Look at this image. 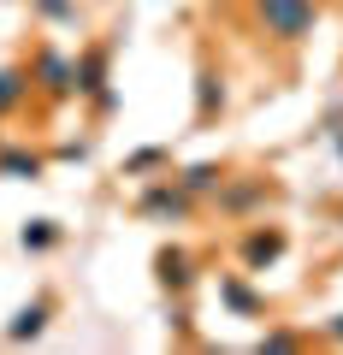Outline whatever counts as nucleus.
<instances>
[{"label":"nucleus","instance_id":"obj_11","mask_svg":"<svg viewBox=\"0 0 343 355\" xmlns=\"http://www.w3.org/2000/svg\"><path fill=\"white\" fill-rule=\"evenodd\" d=\"M219 302H225L237 320H261V314H267V296L249 291V279H243V272H219Z\"/></svg>","mask_w":343,"mask_h":355},{"label":"nucleus","instance_id":"obj_14","mask_svg":"<svg viewBox=\"0 0 343 355\" xmlns=\"http://www.w3.org/2000/svg\"><path fill=\"white\" fill-rule=\"evenodd\" d=\"M24 95H30V65H0V119L24 107Z\"/></svg>","mask_w":343,"mask_h":355},{"label":"nucleus","instance_id":"obj_17","mask_svg":"<svg viewBox=\"0 0 343 355\" xmlns=\"http://www.w3.org/2000/svg\"><path fill=\"white\" fill-rule=\"evenodd\" d=\"M261 355H290V349H302V331H284V326H272V331H261V343H254Z\"/></svg>","mask_w":343,"mask_h":355},{"label":"nucleus","instance_id":"obj_3","mask_svg":"<svg viewBox=\"0 0 343 355\" xmlns=\"http://www.w3.org/2000/svg\"><path fill=\"white\" fill-rule=\"evenodd\" d=\"M137 214H142V219H154V225H184V219L195 214V196L184 190L172 172H166V178H142V190H137Z\"/></svg>","mask_w":343,"mask_h":355},{"label":"nucleus","instance_id":"obj_20","mask_svg":"<svg viewBox=\"0 0 343 355\" xmlns=\"http://www.w3.org/2000/svg\"><path fill=\"white\" fill-rule=\"evenodd\" d=\"M326 338H331V343H343V314H331V320H326Z\"/></svg>","mask_w":343,"mask_h":355},{"label":"nucleus","instance_id":"obj_5","mask_svg":"<svg viewBox=\"0 0 343 355\" xmlns=\"http://www.w3.org/2000/svg\"><path fill=\"white\" fill-rule=\"evenodd\" d=\"M284 249H290V231L272 225V219H249V231L237 237V261H243V272H267V266H279Z\"/></svg>","mask_w":343,"mask_h":355},{"label":"nucleus","instance_id":"obj_9","mask_svg":"<svg viewBox=\"0 0 343 355\" xmlns=\"http://www.w3.org/2000/svg\"><path fill=\"white\" fill-rule=\"evenodd\" d=\"M231 89H225V71H213V65H195V119L202 125H213L219 113H225Z\"/></svg>","mask_w":343,"mask_h":355},{"label":"nucleus","instance_id":"obj_2","mask_svg":"<svg viewBox=\"0 0 343 355\" xmlns=\"http://www.w3.org/2000/svg\"><path fill=\"white\" fill-rule=\"evenodd\" d=\"M30 89H36L42 101H71L77 95V53L42 42V48L30 53Z\"/></svg>","mask_w":343,"mask_h":355},{"label":"nucleus","instance_id":"obj_10","mask_svg":"<svg viewBox=\"0 0 343 355\" xmlns=\"http://www.w3.org/2000/svg\"><path fill=\"white\" fill-rule=\"evenodd\" d=\"M48 172V154L30 148V142H12V148H0V178L6 184H36Z\"/></svg>","mask_w":343,"mask_h":355},{"label":"nucleus","instance_id":"obj_22","mask_svg":"<svg viewBox=\"0 0 343 355\" xmlns=\"http://www.w3.org/2000/svg\"><path fill=\"white\" fill-rule=\"evenodd\" d=\"M213 6H225V0H213Z\"/></svg>","mask_w":343,"mask_h":355},{"label":"nucleus","instance_id":"obj_1","mask_svg":"<svg viewBox=\"0 0 343 355\" xmlns=\"http://www.w3.org/2000/svg\"><path fill=\"white\" fill-rule=\"evenodd\" d=\"M77 95L95 107V113H118V89H113V48L107 42H89L77 48Z\"/></svg>","mask_w":343,"mask_h":355},{"label":"nucleus","instance_id":"obj_8","mask_svg":"<svg viewBox=\"0 0 343 355\" xmlns=\"http://www.w3.org/2000/svg\"><path fill=\"white\" fill-rule=\"evenodd\" d=\"M48 320H53V296H30V302L6 320V343H36L42 331H48Z\"/></svg>","mask_w":343,"mask_h":355},{"label":"nucleus","instance_id":"obj_18","mask_svg":"<svg viewBox=\"0 0 343 355\" xmlns=\"http://www.w3.org/2000/svg\"><path fill=\"white\" fill-rule=\"evenodd\" d=\"M53 160H89V137H71V142H60V148H53Z\"/></svg>","mask_w":343,"mask_h":355},{"label":"nucleus","instance_id":"obj_19","mask_svg":"<svg viewBox=\"0 0 343 355\" xmlns=\"http://www.w3.org/2000/svg\"><path fill=\"white\" fill-rule=\"evenodd\" d=\"M337 125H343V95H337V101L326 107V119H319V130H326V137H331V130H337Z\"/></svg>","mask_w":343,"mask_h":355},{"label":"nucleus","instance_id":"obj_6","mask_svg":"<svg viewBox=\"0 0 343 355\" xmlns=\"http://www.w3.org/2000/svg\"><path fill=\"white\" fill-rule=\"evenodd\" d=\"M254 18L272 42H302L319 12H314V0H254Z\"/></svg>","mask_w":343,"mask_h":355},{"label":"nucleus","instance_id":"obj_15","mask_svg":"<svg viewBox=\"0 0 343 355\" xmlns=\"http://www.w3.org/2000/svg\"><path fill=\"white\" fill-rule=\"evenodd\" d=\"M125 178H154V172H172V148H137V154H125V166H118Z\"/></svg>","mask_w":343,"mask_h":355},{"label":"nucleus","instance_id":"obj_7","mask_svg":"<svg viewBox=\"0 0 343 355\" xmlns=\"http://www.w3.org/2000/svg\"><path fill=\"white\" fill-rule=\"evenodd\" d=\"M154 279H160L166 296H190L195 284H202V261H195L190 249H172V243H166V249L154 254Z\"/></svg>","mask_w":343,"mask_h":355},{"label":"nucleus","instance_id":"obj_4","mask_svg":"<svg viewBox=\"0 0 343 355\" xmlns=\"http://www.w3.org/2000/svg\"><path fill=\"white\" fill-rule=\"evenodd\" d=\"M272 184H267V172H249V178H231L225 172V184L213 190V207L225 219H267V202H272Z\"/></svg>","mask_w":343,"mask_h":355},{"label":"nucleus","instance_id":"obj_21","mask_svg":"<svg viewBox=\"0 0 343 355\" xmlns=\"http://www.w3.org/2000/svg\"><path fill=\"white\" fill-rule=\"evenodd\" d=\"M331 154H337V166H343V125L331 130Z\"/></svg>","mask_w":343,"mask_h":355},{"label":"nucleus","instance_id":"obj_12","mask_svg":"<svg viewBox=\"0 0 343 355\" xmlns=\"http://www.w3.org/2000/svg\"><path fill=\"white\" fill-rule=\"evenodd\" d=\"M172 178H178V184L195 196V202H207V196L225 184V160H190L184 172H172Z\"/></svg>","mask_w":343,"mask_h":355},{"label":"nucleus","instance_id":"obj_13","mask_svg":"<svg viewBox=\"0 0 343 355\" xmlns=\"http://www.w3.org/2000/svg\"><path fill=\"white\" fill-rule=\"evenodd\" d=\"M60 243H65L60 219H24V225H18V249H24V254H53Z\"/></svg>","mask_w":343,"mask_h":355},{"label":"nucleus","instance_id":"obj_16","mask_svg":"<svg viewBox=\"0 0 343 355\" xmlns=\"http://www.w3.org/2000/svg\"><path fill=\"white\" fill-rule=\"evenodd\" d=\"M30 12H36V24H48V30H71L77 18H83V6H77V0H30Z\"/></svg>","mask_w":343,"mask_h":355}]
</instances>
